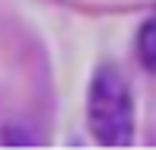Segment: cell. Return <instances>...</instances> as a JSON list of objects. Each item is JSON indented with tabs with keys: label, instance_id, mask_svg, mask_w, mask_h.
<instances>
[{
	"label": "cell",
	"instance_id": "1",
	"mask_svg": "<svg viewBox=\"0 0 156 150\" xmlns=\"http://www.w3.org/2000/svg\"><path fill=\"white\" fill-rule=\"evenodd\" d=\"M86 121L89 134L102 147H131L134 141V102L127 80L115 67H99L86 96Z\"/></svg>",
	"mask_w": 156,
	"mask_h": 150
},
{
	"label": "cell",
	"instance_id": "2",
	"mask_svg": "<svg viewBox=\"0 0 156 150\" xmlns=\"http://www.w3.org/2000/svg\"><path fill=\"white\" fill-rule=\"evenodd\" d=\"M137 58L150 74H156V16H150L137 32Z\"/></svg>",
	"mask_w": 156,
	"mask_h": 150
}]
</instances>
